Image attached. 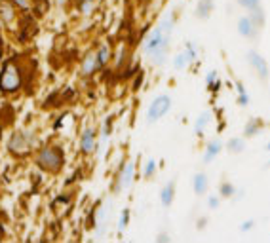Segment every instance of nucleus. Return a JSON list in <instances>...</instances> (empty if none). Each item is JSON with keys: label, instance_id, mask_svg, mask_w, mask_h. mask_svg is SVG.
<instances>
[{"label": "nucleus", "instance_id": "obj_1", "mask_svg": "<svg viewBox=\"0 0 270 243\" xmlns=\"http://www.w3.org/2000/svg\"><path fill=\"white\" fill-rule=\"evenodd\" d=\"M175 29V17L171 14L164 15L154 29L149 32V36L143 42V55L149 59L152 67H162L168 63L170 55L171 34Z\"/></svg>", "mask_w": 270, "mask_h": 243}, {"label": "nucleus", "instance_id": "obj_2", "mask_svg": "<svg viewBox=\"0 0 270 243\" xmlns=\"http://www.w3.org/2000/svg\"><path fill=\"white\" fill-rule=\"evenodd\" d=\"M27 82L25 65L19 57H10L0 63V93L15 95L19 93Z\"/></svg>", "mask_w": 270, "mask_h": 243}, {"label": "nucleus", "instance_id": "obj_3", "mask_svg": "<svg viewBox=\"0 0 270 243\" xmlns=\"http://www.w3.org/2000/svg\"><path fill=\"white\" fill-rule=\"evenodd\" d=\"M36 167L50 175H59L65 167V150L57 143H48L36 150L34 156Z\"/></svg>", "mask_w": 270, "mask_h": 243}, {"label": "nucleus", "instance_id": "obj_4", "mask_svg": "<svg viewBox=\"0 0 270 243\" xmlns=\"http://www.w3.org/2000/svg\"><path fill=\"white\" fill-rule=\"evenodd\" d=\"M36 141L38 139H36L34 129H15L14 133L8 137V141H6V150H8V154H12L14 158H27L34 150Z\"/></svg>", "mask_w": 270, "mask_h": 243}, {"label": "nucleus", "instance_id": "obj_5", "mask_svg": "<svg viewBox=\"0 0 270 243\" xmlns=\"http://www.w3.org/2000/svg\"><path fill=\"white\" fill-rule=\"evenodd\" d=\"M135 175H137V163L135 160H126L120 169L116 173V179H114L113 192L114 194H122V192H128L131 190V186L135 183Z\"/></svg>", "mask_w": 270, "mask_h": 243}, {"label": "nucleus", "instance_id": "obj_6", "mask_svg": "<svg viewBox=\"0 0 270 243\" xmlns=\"http://www.w3.org/2000/svg\"><path fill=\"white\" fill-rule=\"evenodd\" d=\"M171 107H173V101L168 93H160L156 95L154 99L150 101V105H149V108H147V122L149 124H156L160 122L164 116H168V112L171 110Z\"/></svg>", "mask_w": 270, "mask_h": 243}, {"label": "nucleus", "instance_id": "obj_7", "mask_svg": "<svg viewBox=\"0 0 270 243\" xmlns=\"http://www.w3.org/2000/svg\"><path fill=\"white\" fill-rule=\"evenodd\" d=\"M99 148V133L95 126H86L78 137V150L82 156H93Z\"/></svg>", "mask_w": 270, "mask_h": 243}, {"label": "nucleus", "instance_id": "obj_8", "mask_svg": "<svg viewBox=\"0 0 270 243\" xmlns=\"http://www.w3.org/2000/svg\"><path fill=\"white\" fill-rule=\"evenodd\" d=\"M247 63H249V67L257 72V76L263 80V82H267L270 76V67H269V61L263 57L259 52L255 50H249L247 52Z\"/></svg>", "mask_w": 270, "mask_h": 243}, {"label": "nucleus", "instance_id": "obj_9", "mask_svg": "<svg viewBox=\"0 0 270 243\" xmlns=\"http://www.w3.org/2000/svg\"><path fill=\"white\" fill-rule=\"evenodd\" d=\"M99 71L101 67L99 61H97V54H95V50H90L82 57V61H80V76L82 78H91L93 74H97Z\"/></svg>", "mask_w": 270, "mask_h": 243}, {"label": "nucleus", "instance_id": "obj_10", "mask_svg": "<svg viewBox=\"0 0 270 243\" xmlns=\"http://www.w3.org/2000/svg\"><path fill=\"white\" fill-rule=\"evenodd\" d=\"M236 29L240 32V36H243L245 40H255L257 36H259V27L255 25V21L247 15H242L240 19H238V23H236Z\"/></svg>", "mask_w": 270, "mask_h": 243}, {"label": "nucleus", "instance_id": "obj_11", "mask_svg": "<svg viewBox=\"0 0 270 243\" xmlns=\"http://www.w3.org/2000/svg\"><path fill=\"white\" fill-rule=\"evenodd\" d=\"M175 192H177V183H175V179H171V181H168L166 185L162 186V190H160V203H162V207L168 209V207L173 205Z\"/></svg>", "mask_w": 270, "mask_h": 243}, {"label": "nucleus", "instance_id": "obj_12", "mask_svg": "<svg viewBox=\"0 0 270 243\" xmlns=\"http://www.w3.org/2000/svg\"><path fill=\"white\" fill-rule=\"evenodd\" d=\"M95 54H97V61H99L101 71L107 69L111 63H113V46L109 42H101L97 48H95Z\"/></svg>", "mask_w": 270, "mask_h": 243}, {"label": "nucleus", "instance_id": "obj_13", "mask_svg": "<svg viewBox=\"0 0 270 243\" xmlns=\"http://www.w3.org/2000/svg\"><path fill=\"white\" fill-rule=\"evenodd\" d=\"M192 190L196 196H206L210 190V177L204 171H198L192 177Z\"/></svg>", "mask_w": 270, "mask_h": 243}, {"label": "nucleus", "instance_id": "obj_14", "mask_svg": "<svg viewBox=\"0 0 270 243\" xmlns=\"http://www.w3.org/2000/svg\"><path fill=\"white\" fill-rule=\"evenodd\" d=\"M223 141L221 139H211L210 143L206 144V152H204V158H202V162L204 163H211L215 158L221 154V150H223Z\"/></svg>", "mask_w": 270, "mask_h": 243}, {"label": "nucleus", "instance_id": "obj_15", "mask_svg": "<svg viewBox=\"0 0 270 243\" xmlns=\"http://www.w3.org/2000/svg\"><path fill=\"white\" fill-rule=\"evenodd\" d=\"M15 15H17V8H15L12 2L8 0H0V19L6 23V25H12L15 21Z\"/></svg>", "mask_w": 270, "mask_h": 243}, {"label": "nucleus", "instance_id": "obj_16", "mask_svg": "<svg viewBox=\"0 0 270 243\" xmlns=\"http://www.w3.org/2000/svg\"><path fill=\"white\" fill-rule=\"evenodd\" d=\"M71 205H72L71 196H65V194L57 196L56 200L52 201V209H54V213H56L57 216H63L65 213H69Z\"/></svg>", "mask_w": 270, "mask_h": 243}, {"label": "nucleus", "instance_id": "obj_17", "mask_svg": "<svg viewBox=\"0 0 270 243\" xmlns=\"http://www.w3.org/2000/svg\"><path fill=\"white\" fill-rule=\"evenodd\" d=\"M210 124H211V110H204L196 118V122H194V135L196 137H204V133H206V129L210 128Z\"/></svg>", "mask_w": 270, "mask_h": 243}, {"label": "nucleus", "instance_id": "obj_18", "mask_svg": "<svg viewBox=\"0 0 270 243\" xmlns=\"http://www.w3.org/2000/svg\"><path fill=\"white\" fill-rule=\"evenodd\" d=\"M215 10V2L213 0H198L196 8H194V14L198 19H208L210 15L213 14Z\"/></svg>", "mask_w": 270, "mask_h": 243}, {"label": "nucleus", "instance_id": "obj_19", "mask_svg": "<svg viewBox=\"0 0 270 243\" xmlns=\"http://www.w3.org/2000/svg\"><path fill=\"white\" fill-rule=\"evenodd\" d=\"M192 63H194V61L188 57V54H186L185 50H183V52H179L175 57L171 59V65H173V69H175V71H186Z\"/></svg>", "mask_w": 270, "mask_h": 243}, {"label": "nucleus", "instance_id": "obj_20", "mask_svg": "<svg viewBox=\"0 0 270 243\" xmlns=\"http://www.w3.org/2000/svg\"><path fill=\"white\" fill-rule=\"evenodd\" d=\"M156 171H158V162L154 158H149L141 167V175L145 181H152L156 177Z\"/></svg>", "mask_w": 270, "mask_h": 243}, {"label": "nucleus", "instance_id": "obj_21", "mask_svg": "<svg viewBox=\"0 0 270 243\" xmlns=\"http://www.w3.org/2000/svg\"><path fill=\"white\" fill-rule=\"evenodd\" d=\"M225 148L230 154H242L245 150V137H230L225 144Z\"/></svg>", "mask_w": 270, "mask_h": 243}, {"label": "nucleus", "instance_id": "obj_22", "mask_svg": "<svg viewBox=\"0 0 270 243\" xmlns=\"http://www.w3.org/2000/svg\"><path fill=\"white\" fill-rule=\"evenodd\" d=\"M206 86H208V89H210L211 93H219V89L223 86V80L219 78L217 71L208 72V76H206Z\"/></svg>", "mask_w": 270, "mask_h": 243}, {"label": "nucleus", "instance_id": "obj_23", "mask_svg": "<svg viewBox=\"0 0 270 243\" xmlns=\"http://www.w3.org/2000/svg\"><path fill=\"white\" fill-rule=\"evenodd\" d=\"M126 59H128V48H126V44H120L118 50H116V55H114V69L116 71L124 69Z\"/></svg>", "mask_w": 270, "mask_h": 243}, {"label": "nucleus", "instance_id": "obj_24", "mask_svg": "<svg viewBox=\"0 0 270 243\" xmlns=\"http://www.w3.org/2000/svg\"><path fill=\"white\" fill-rule=\"evenodd\" d=\"M261 133V120L259 118H249L245 128H243V137H255Z\"/></svg>", "mask_w": 270, "mask_h": 243}, {"label": "nucleus", "instance_id": "obj_25", "mask_svg": "<svg viewBox=\"0 0 270 243\" xmlns=\"http://www.w3.org/2000/svg\"><path fill=\"white\" fill-rule=\"evenodd\" d=\"M236 95H238V105L240 107H249V103H251L249 93L243 86V82H240V80H236Z\"/></svg>", "mask_w": 270, "mask_h": 243}, {"label": "nucleus", "instance_id": "obj_26", "mask_svg": "<svg viewBox=\"0 0 270 243\" xmlns=\"http://www.w3.org/2000/svg\"><path fill=\"white\" fill-rule=\"evenodd\" d=\"M236 194H238V192H236V186L232 185V183L225 181V183L219 185V196H221L223 200H230V198H234Z\"/></svg>", "mask_w": 270, "mask_h": 243}, {"label": "nucleus", "instance_id": "obj_27", "mask_svg": "<svg viewBox=\"0 0 270 243\" xmlns=\"http://www.w3.org/2000/svg\"><path fill=\"white\" fill-rule=\"evenodd\" d=\"M249 17L255 21V25L259 27V29H263V27H265V23H267V15H265L263 6H257L255 10H251V12H249Z\"/></svg>", "mask_w": 270, "mask_h": 243}, {"label": "nucleus", "instance_id": "obj_28", "mask_svg": "<svg viewBox=\"0 0 270 243\" xmlns=\"http://www.w3.org/2000/svg\"><path fill=\"white\" fill-rule=\"evenodd\" d=\"M129 220H131V211H129V207H124L118 215V232H124L128 228Z\"/></svg>", "mask_w": 270, "mask_h": 243}, {"label": "nucleus", "instance_id": "obj_29", "mask_svg": "<svg viewBox=\"0 0 270 243\" xmlns=\"http://www.w3.org/2000/svg\"><path fill=\"white\" fill-rule=\"evenodd\" d=\"M76 8L82 15H90L95 10V0H76Z\"/></svg>", "mask_w": 270, "mask_h": 243}, {"label": "nucleus", "instance_id": "obj_30", "mask_svg": "<svg viewBox=\"0 0 270 243\" xmlns=\"http://www.w3.org/2000/svg\"><path fill=\"white\" fill-rule=\"evenodd\" d=\"M8 2H12L19 12H29V10H32V0H8Z\"/></svg>", "mask_w": 270, "mask_h": 243}, {"label": "nucleus", "instance_id": "obj_31", "mask_svg": "<svg viewBox=\"0 0 270 243\" xmlns=\"http://www.w3.org/2000/svg\"><path fill=\"white\" fill-rule=\"evenodd\" d=\"M236 4L240 8H243V10L251 12V10H255L257 6H261V0H236Z\"/></svg>", "mask_w": 270, "mask_h": 243}, {"label": "nucleus", "instance_id": "obj_32", "mask_svg": "<svg viewBox=\"0 0 270 243\" xmlns=\"http://www.w3.org/2000/svg\"><path fill=\"white\" fill-rule=\"evenodd\" d=\"M221 196H210L208 198V207L211 209V211H215V209H219V205H221Z\"/></svg>", "mask_w": 270, "mask_h": 243}, {"label": "nucleus", "instance_id": "obj_33", "mask_svg": "<svg viewBox=\"0 0 270 243\" xmlns=\"http://www.w3.org/2000/svg\"><path fill=\"white\" fill-rule=\"evenodd\" d=\"M255 220H253V218H249V220H243L242 224H240V230H242V232H249V230H253L255 228Z\"/></svg>", "mask_w": 270, "mask_h": 243}, {"label": "nucleus", "instance_id": "obj_34", "mask_svg": "<svg viewBox=\"0 0 270 243\" xmlns=\"http://www.w3.org/2000/svg\"><path fill=\"white\" fill-rule=\"evenodd\" d=\"M170 240H171V236L168 232H160L156 236V242H170Z\"/></svg>", "mask_w": 270, "mask_h": 243}, {"label": "nucleus", "instance_id": "obj_35", "mask_svg": "<svg viewBox=\"0 0 270 243\" xmlns=\"http://www.w3.org/2000/svg\"><path fill=\"white\" fill-rule=\"evenodd\" d=\"M206 224H208V216H202L198 222H196V226H198V230H204L206 228Z\"/></svg>", "mask_w": 270, "mask_h": 243}, {"label": "nucleus", "instance_id": "obj_36", "mask_svg": "<svg viewBox=\"0 0 270 243\" xmlns=\"http://www.w3.org/2000/svg\"><path fill=\"white\" fill-rule=\"evenodd\" d=\"M265 150H267V152H270V143L265 144Z\"/></svg>", "mask_w": 270, "mask_h": 243}, {"label": "nucleus", "instance_id": "obj_37", "mask_svg": "<svg viewBox=\"0 0 270 243\" xmlns=\"http://www.w3.org/2000/svg\"><path fill=\"white\" fill-rule=\"evenodd\" d=\"M265 169H270V160L267 162V163H265Z\"/></svg>", "mask_w": 270, "mask_h": 243}]
</instances>
